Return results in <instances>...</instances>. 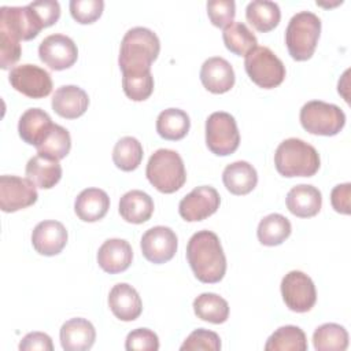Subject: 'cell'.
Masks as SVG:
<instances>
[{
    "label": "cell",
    "mask_w": 351,
    "mask_h": 351,
    "mask_svg": "<svg viewBox=\"0 0 351 351\" xmlns=\"http://www.w3.org/2000/svg\"><path fill=\"white\" fill-rule=\"evenodd\" d=\"M186 259L195 277L204 284L219 282L226 273V256L219 237L211 230L192 234L186 245Z\"/></svg>",
    "instance_id": "6da1fadb"
},
{
    "label": "cell",
    "mask_w": 351,
    "mask_h": 351,
    "mask_svg": "<svg viewBox=\"0 0 351 351\" xmlns=\"http://www.w3.org/2000/svg\"><path fill=\"white\" fill-rule=\"evenodd\" d=\"M159 51L160 41L152 30L141 26L129 29L121 41L118 56L122 75L151 73V64Z\"/></svg>",
    "instance_id": "7a4b0ae2"
},
{
    "label": "cell",
    "mask_w": 351,
    "mask_h": 351,
    "mask_svg": "<svg viewBox=\"0 0 351 351\" xmlns=\"http://www.w3.org/2000/svg\"><path fill=\"white\" fill-rule=\"evenodd\" d=\"M274 166L284 177H313L321 159L317 149L308 143L291 137L280 143L274 152Z\"/></svg>",
    "instance_id": "3957f363"
},
{
    "label": "cell",
    "mask_w": 351,
    "mask_h": 351,
    "mask_svg": "<svg viewBox=\"0 0 351 351\" xmlns=\"http://www.w3.org/2000/svg\"><path fill=\"white\" fill-rule=\"evenodd\" d=\"M145 176L151 185L162 193H173L186 181L182 158L178 152L167 148H160L149 156Z\"/></svg>",
    "instance_id": "277c9868"
},
{
    "label": "cell",
    "mask_w": 351,
    "mask_h": 351,
    "mask_svg": "<svg viewBox=\"0 0 351 351\" xmlns=\"http://www.w3.org/2000/svg\"><path fill=\"white\" fill-rule=\"evenodd\" d=\"M321 33V19L311 11L296 12L285 29V44L292 59L298 62L313 56Z\"/></svg>",
    "instance_id": "5b68a950"
},
{
    "label": "cell",
    "mask_w": 351,
    "mask_h": 351,
    "mask_svg": "<svg viewBox=\"0 0 351 351\" xmlns=\"http://www.w3.org/2000/svg\"><path fill=\"white\" fill-rule=\"evenodd\" d=\"M304 130L317 136H335L346 125L344 111L330 103L321 100L307 101L299 114Z\"/></svg>",
    "instance_id": "8992f818"
},
{
    "label": "cell",
    "mask_w": 351,
    "mask_h": 351,
    "mask_svg": "<svg viewBox=\"0 0 351 351\" xmlns=\"http://www.w3.org/2000/svg\"><path fill=\"white\" fill-rule=\"evenodd\" d=\"M244 67L254 84L263 89L278 86L285 78V66L267 47H255L244 59Z\"/></svg>",
    "instance_id": "52a82bcc"
},
{
    "label": "cell",
    "mask_w": 351,
    "mask_h": 351,
    "mask_svg": "<svg viewBox=\"0 0 351 351\" xmlns=\"http://www.w3.org/2000/svg\"><path fill=\"white\" fill-rule=\"evenodd\" d=\"M206 144L218 156L230 155L239 148L240 133L236 119L229 112L217 111L208 115L206 121Z\"/></svg>",
    "instance_id": "ba28073f"
},
{
    "label": "cell",
    "mask_w": 351,
    "mask_h": 351,
    "mask_svg": "<svg viewBox=\"0 0 351 351\" xmlns=\"http://www.w3.org/2000/svg\"><path fill=\"white\" fill-rule=\"evenodd\" d=\"M281 295L285 306L295 313H307L317 302L313 280L300 270H292L282 277Z\"/></svg>",
    "instance_id": "9c48e42d"
},
{
    "label": "cell",
    "mask_w": 351,
    "mask_h": 351,
    "mask_svg": "<svg viewBox=\"0 0 351 351\" xmlns=\"http://www.w3.org/2000/svg\"><path fill=\"white\" fill-rule=\"evenodd\" d=\"M44 25L30 4L23 7L0 8V32L12 36L16 40H32Z\"/></svg>",
    "instance_id": "30bf717a"
},
{
    "label": "cell",
    "mask_w": 351,
    "mask_h": 351,
    "mask_svg": "<svg viewBox=\"0 0 351 351\" xmlns=\"http://www.w3.org/2000/svg\"><path fill=\"white\" fill-rule=\"evenodd\" d=\"M8 81L19 93L30 99H43L52 92L49 73L36 64H19L11 69Z\"/></svg>",
    "instance_id": "8fae6325"
},
{
    "label": "cell",
    "mask_w": 351,
    "mask_h": 351,
    "mask_svg": "<svg viewBox=\"0 0 351 351\" xmlns=\"http://www.w3.org/2000/svg\"><path fill=\"white\" fill-rule=\"evenodd\" d=\"M38 193L36 185L18 176L0 177V208L4 213H15L37 202Z\"/></svg>",
    "instance_id": "7c38bea8"
},
{
    "label": "cell",
    "mask_w": 351,
    "mask_h": 351,
    "mask_svg": "<svg viewBox=\"0 0 351 351\" xmlns=\"http://www.w3.org/2000/svg\"><path fill=\"white\" fill-rule=\"evenodd\" d=\"M38 58L51 70L60 71L77 62L78 49L69 36L49 34L38 45Z\"/></svg>",
    "instance_id": "4fadbf2b"
},
{
    "label": "cell",
    "mask_w": 351,
    "mask_h": 351,
    "mask_svg": "<svg viewBox=\"0 0 351 351\" xmlns=\"http://www.w3.org/2000/svg\"><path fill=\"white\" fill-rule=\"evenodd\" d=\"M221 197L218 191L210 185L192 189L178 204V213L188 222H197L208 218L219 208Z\"/></svg>",
    "instance_id": "5bb4252c"
},
{
    "label": "cell",
    "mask_w": 351,
    "mask_h": 351,
    "mask_svg": "<svg viewBox=\"0 0 351 351\" xmlns=\"http://www.w3.org/2000/svg\"><path fill=\"white\" fill-rule=\"evenodd\" d=\"M140 247L147 261L156 265L165 263L177 252V234L167 226H154L143 234Z\"/></svg>",
    "instance_id": "9a60e30c"
},
{
    "label": "cell",
    "mask_w": 351,
    "mask_h": 351,
    "mask_svg": "<svg viewBox=\"0 0 351 351\" xmlns=\"http://www.w3.org/2000/svg\"><path fill=\"white\" fill-rule=\"evenodd\" d=\"M32 244L41 255H58L67 244V230L59 221H41L32 232Z\"/></svg>",
    "instance_id": "2e32d148"
},
{
    "label": "cell",
    "mask_w": 351,
    "mask_h": 351,
    "mask_svg": "<svg viewBox=\"0 0 351 351\" xmlns=\"http://www.w3.org/2000/svg\"><path fill=\"white\" fill-rule=\"evenodd\" d=\"M234 71L230 63L221 58L213 56L203 62L200 69V81L211 93H225L234 85Z\"/></svg>",
    "instance_id": "e0dca14e"
},
{
    "label": "cell",
    "mask_w": 351,
    "mask_h": 351,
    "mask_svg": "<svg viewBox=\"0 0 351 351\" xmlns=\"http://www.w3.org/2000/svg\"><path fill=\"white\" fill-rule=\"evenodd\" d=\"M108 306L112 314L125 322L134 321L143 311V303L137 291L126 284H115L108 293Z\"/></svg>",
    "instance_id": "ac0fdd59"
},
{
    "label": "cell",
    "mask_w": 351,
    "mask_h": 351,
    "mask_svg": "<svg viewBox=\"0 0 351 351\" xmlns=\"http://www.w3.org/2000/svg\"><path fill=\"white\" fill-rule=\"evenodd\" d=\"M53 111L66 119H75L85 114L89 106L88 93L77 85H63L52 96Z\"/></svg>",
    "instance_id": "d6986e66"
},
{
    "label": "cell",
    "mask_w": 351,
    "mask_h": 351,
    "mask_svg": "<svg viewBox=\"0 0 351 351\" xmlns=\"http://www.w3.org/2000/svg\"><path fill=\"white\" fill-rule=\"evenodd\" d=\"M133 259L130 244L123 239H108L97 251L99 266L110 274L125 271Z\"/></svg>",
    "instance_id": "ffe728a7"
},
{
    "label": "cell",
    "mask_w": 351,
    "mask_h": 351,
    "mask_svg": "<svg viewBox=\"0 0 351 351\" xmlns=\"http://www.w3.org/2000/svg\"><path fill=\"white\" fill-rule=\"evenodd\" d=\"M287 208L299 218H310L319 213L322 195L318 188L307 184H299L289 189L285 197Z\"/></svg>",
    "instance_id": "44dd1931"
},
{
    "label": "cell",
    "mask_w": 351,
    "mask_h": 351,
    "mask_svg": "<svg viewBox=\"0 0 351 351\" xmlns=\"http://www.w3.org/2000/svg\"><path fill=\"white\" fill-rule=\"evenodd\" d=\"M60 344L66 351H86L96 340L92 322L85 318H71L60 328Z\"/></svg>",
    "instance_id": "7402d4cb"
},
{
    "label": "cell",
    "mask_w": 351,
    "mask_h": 351,
    "mask_svg": "<svg viewBox=\"0 0 351 351\" xmlns=\"http://www.w3.org/2000/svg\"><path fill=\"white\" fill-rule=\"evenodd\" d=\"M108 208L110 197L99 188H86L81 191L74 202V211L84 222H96L104 218Z\"/></svg>",
    "instance_id": "603a6c76"
},
{
    "label": "cell",
    "mask_w": 351,
    "mask_h": 351,
    "mask_svg": "<svg viewBox=\"0 0 351 351\" xmlns=\"http://www.w3.org/2000/svg\"><path fill=\"white\" fill-rule=\"evenodd\" d=\"M52 125L51 117L44 110L34 107L26 110L21 115L18 122V133L25 143L37 147L44 140Z\"/></svg>",
    "instance_id": "cb8c5ba5"
},
{
    "label": "cell",
    "mask_w": 351,
    "mask_h": 351,
    "mask_svg": "<svg viewBox=\"0 0 351 351\" xmlns=\"http://www.w3.org/2000/svg\"><path fill=\"white\" fill-rule=\"evenodd\" d=\"M27 180L41 189H49L55 186L62 178V166L59 160L37 154L30 158L25 169Z\"/></svg>",
    "instance_id": "d4e9b609"
},
{
    "label": "cell",
    "mask_w": 351,
    "mask_h": 351,
    "mask_svg": "<svg viewBox=\"0 0 351 351\" xmlns=\"http://www.w3.org/2000/svg\"><path fill=\"white\" fill-rule=\"evenodd\" d=\"M222 181L230 193L247 195L256 186L258 173L251 163L245 160H237L223 169Z\"/></svg>",
    "instance_id": "484cf974"
},
{
    "label": "cell",
    "mask_w": 351,
    "mask_h": 351,
    "mask_svg": "<svg viewBox=\"0 0 351 351\" xmlns=\"http://www.w3.org/2000/svg\"><path fill=\"white\" fill-rule=\"evenodd\" d=\"M152 213H154L152 197L140 189H133L126 192L119 200V214L126 222H130V223L147 222L151 218Z\"/></svg>",
    "instance_id": "4316f807"
},
{
    "label": "cell",
    "mask_w": 351,
    "mask_h": 351,
    "mask_svg": "<svg viewBox=\"0 0 351 351\" xmlns=\"http://www.w3.org/2000/svg\"><path fill=\"white\" fill-rule=\"evenodd\" d=\"M247 21L262 33L273 30L280 19L281 11L277 3L269 0H254L245 8Z\"/></svg>",
    "instance_id": "83f0119b"
},
{
    "label": "cell",
    "mask_w": 351,
    "mask_h": 351,
    "mask_svg": "<svg viewBox=\"0 0 351 351\" xmlns=\"http://www.w3.org/2000/svg\"><path fill=\"white\" fill-rule=\"evenodd\" d=\"M191 128L189 117L180 108L163 110L156 118V132L165 140H181Z\"/></svg>",
    "instance_id": "f1b7e54d"
},
{
    "label": "cell",
    "mask_w": 351,
    "mask_h": 351,
    "mask_svg": "<svg viewBox=\"0 0 351 351\" xmlns=\"http://www.w3.org/2000/svg\"><path fill=\"white\" fill-rule=\"evenodd\" d=\"M292 232L291 222L287 217L273 213L261 219L258 225V240L261 244L267 247H274L285 241Z\"/></svg>",
    "instance_id": "f546056e"
},
{
    "label": "cell",
    "mask_w": 351,
    "mask_h": 351,
    "mask_svg": "<svg viewBox=\"0 0 351 351\" xmlns=\"http://www.w3.org/2000/svg\"><path fill=\"white\" fill-rule=\"evenodd\" d=\"M193 311L197 318L211 322L223 324L229 317L228 302L213 292H204L193 300Z\"/></svg>",
    "instance_id": "4dcf8cb0"
},
{
    "label": "cell",
    "mask_w": 351,
    "mask_h": 351,
    "mask_svg": "<svg viewBox=\"0 0 351 351\" xmlns=\"http://www.w3.org/2000/svg\"><path fill=\"white\" fill-rule=\"evenodd\" d=\"M266 351H306L307 339L304 332L295 325H285L278 328L267 339L265 344Z\"/></svg>",
    "instance_id": "1f68e13d"
},
{
    "label": "cell",
    "mask_w": 351,
    "mask_h": 351,
    "mask_svg": "<svg viewBox=\"0 0 351 351\" xmlns=\"http://www.w3.org/2000/svg\"><path fill=\"white\" fill-rule=\"evenodd\" d=\"M313 344L317 351H344L348 347V333L339 324H322L313 333Z\"/></svg>",
    "instance_id": "d6a6232c"
},
{
    "label": "cell",
    "mask_w": 351,
    "mask_h": 351,
    "mask_svg": "<svg viewBox=\"0 0 351 351\" xmlns=\"http://www.w3.org/2000/svg\"><path fill=\"white\" fill-rule=\"evenodd\" d=\"M222 40L225 47L239 56H245L258 44L255 34L243 22H232L223 29Z\"/></svg>",
    "instance_id": "836d02e7"
},
{
    "label": "cell",
    "mask_w": 351,
    "mask_h": 351,
    "mask_svg": "<svg viewBox=\"0 0 351 351\" xmlns=\"http://www.w3.org/2000/svg\"><path fill=\"white\" fill-rule=\"evenodd\" d=\"M143 155L141 143L132 136L119 138L112 149L114 165L123 171L136 170L143 160Z\"/></svg>",
    "instance_id": "e575fe53"
},
{
    "label": "cell",
    "mask_w": 351,
    "mask_h": 351,
    "mask_svg": "<svg viewBox=\"0 0 351 351\" xmlns=\"http://www.w3.org/2000/svg\"><path fill=\"white\" fill-rule=\"evenodd\" d=\"M71 148V137L66 128L53 123L44 140L36 147L40 155L60 160L66 158Z\"/></svg>",
    "instance_id": "d590c367"
},
{
    "label": "cell",
    "mask_w": 351,
    "mask_h": 351,
    "mask_svg": "<svg viewBox=\"0 0 351 351\" xmlns=\"http://www.w3.org/2000/svg\"><path fill=\"white\" fill-rule=\"evenodd\" d=\"M122 88L130 100H147L154 92V77L151 73L122 75Z\"/></svg>",
    "instance_id": "8d00e7d4"
},
{
    "label": "cell",
    "mask_w": 351,
    "mask_h": 351,
    "mask_svg": "<svg viewBox=\"0 0 351 351\" xmlns=\"http://www.w3.org/2000/svg\"><path fill=\"white\" fill-rule=\"evenodd\" d=\"M181 351H195V350H208V351H219L221 350V339L219 336L208 329H196L193 330L181 344Z\"/></svg>",
    "instance_id": "74e56055"
},
{
    "label": "cell",
    "mask_w": 351,
    "mask_h": 351,
    "mask_svg": "<svg viewBox=\"0 0 351 351\" xmlns=\"http://www.w3.org/2000/svg\"><path fill=\"white\" fill-rule=\"evenodd\" d=\"M71 16L82 25L93 23L103 14L104 1L103 0H71L70 1Z\"/></svg>",
    "instance_id": "f35d334b"
},
{
    "label": "cell",
    "mask_w": 351,
    "mask_h": 351,
    "mask_svg": "<svg viewBox=\"0 0 351 351\" xmlns=\"http://www.w3.org/2000/svg\"><path fill=\"white\" fill-rule=\"evenodd\" d=\"M207 15L217 27H226L236 15V4L233 0H210L207 1Z\"/></svg>",
    "instance_id": "ab89813d"
},
{
    "label": "cell",
    "mask_w": 351,
    "mask_h": 351,
    "mask_svg": "<svg viewBox=\"0 0 351 351\" xmlns=\"http://www.w3.org/2000/svg\"><path fill=\"white\" fill-rule=\"evenodd\" d=\"M125 348L128 351H156L159 350L158 335L151 329L137 328L128 333Z\"/></svg>",
    "instance_id": "60d3db41"
},
{
    "label": "cell",
    "mask_w": 351,
    "mask_h": 351,
    "mask_svg": "<svg viewBox=\"0 0 351 351\" xmlns=\"http://www.w3.org/2000/svg\"><path fill=\"white\" fill-rule=\"evenodd\" d=\"M22 53L19 40L0 32V67L3 70L14 66Z\"/></svg>",
    "instance_id": "b9f144b4"
},
{
    "label": "cell",
    "mask_w": 351,
    "mask_h": 351,
    "mask_svg": "<svg viewBox=\"0 0 351 351\" xmlns=\"http://www.w3.org/2000/svg\"><path fill=\"white\" fill-rule=\"evenodd\" d=\"M32 8L36 11L38 18L41 19L44 27L52 26L60 16V5L55 0H40L30 3Z\"/></svg>",
    "instance_id": "7bdbcfd3"
},
{
    "label": "cell",
    "mask_w": 351,
    "mask_h": 351,
    "mask_svg": "<svg viewBox=\"0 0 351 351\" xmlns=\"http://www.w3.org/2000/svg\"><path fill=\"white\" fill-rule=\"evenodd\" d=\"M19 350L21 351H30V350L52 351L53 344H52V339L47 333L30 332L21 340Z\"/></svg>",
    "instance_id": "ee69618b"
},
{
    "label": "cell",
    "mask_w": 351,
    "mask_h": 351,
    "mask_svg": "<svg viewBox=\"0 0 351 351\" xmlns=\"http://www.w3.org/2000/svg\"><path fill=\"white\" fill-rule=\"evenodd\" d=\"M350 195H351V184L344 182L336 185L330 192V203L335 211L340 214H350Z\"/></svg>",
    "instance_id": "f6af8a7d"
}]
</instances>
